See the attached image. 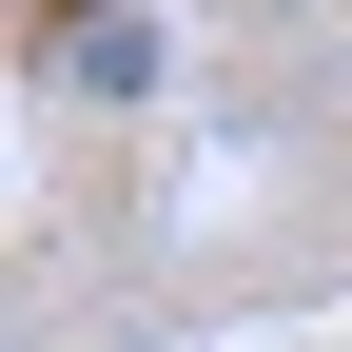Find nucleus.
<instances>
[{
	"mask_svg": "<svg viewBox=\"0 0 352 352\" xmlns=\"http://www.w3.org/2000/svg\"><path fill=\"white\" fill-rule=\"evenodd\" d=\"M59 78H78V98H138V78H157V20H78Z\"/></svg>",
	"mask_w": 352,
	"mask_h": 352,
	"instance_id": "1",
	"label": "nucleus"
}]
</instances>
